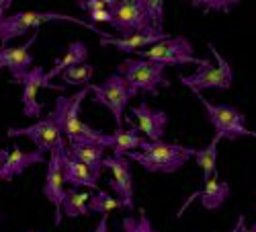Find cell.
Returning <instances> with one entry per match:
<instances>
[{
    "instance_id": "cell-1",
    "label": "cell",
    "mask_w": 256,
    "mask_h": 232,
    "mask_svg": "<svg viewBox=\"0 0 256 232\" xmlns=\"http://www.w3.org/2000/svg\"><path fill=\"white\" fill-rule=\"evenodd\" d=\"M90 93V84L88 87H82L76 95L66 97L60 95L56 99V119L60 123V130L70 144H100L104 148H111L113 146V138L111 134H102L100 130H94L92 125L84 123L80 119V105L86 99V95Z\"/></svg>"
},
{
    "instance_id": "cell-2",
    "label": "cell",
    "mask_w": 256,
    "mask_h": 232,
    "mask_svg": "<svg viewBox=\"0 0 256 232\" xmlns=\"http://www.w3.org/2000/svg\"><path fill=\"white\" fill-rule=\"evenodd\" d=\"M127 158H132L142 164L148 173H176L178 168L188 162L190 158H195V148H188L182 144H168V142H150L146 140L142 144L140 150H132L125 154Z\"/></svg>"
},
{
    "instance_id": "cell-3",
    "label": "cell",
    "mask_w": 256,
    "mask_h": 232,
    "mask_svg": "<svg viewBox=\"0 0 256 232\" xmlns=\"http://www.w3.org/2000/svg\"><path fill=\"white\" fill-rule=\"evenodd\" d=\"M54 21H64V23H76L80 27H86L96 35H106L104 31H100L96 25L88 23V21H82L78 17H70L64 13H50V11H18L12 13L4 19H0V44L8 46V41L14 37L25 35L31 29H37L44 23H54Z\"/></svg>"
},
{
    "instance_id": "cell-4",
    "label": "cell",
    "mask_w": 256,
    "mask_h": 232,
    "mask_svg": "<svg viewBox=\"0 0 256 232\" xmlns=\"http://www.w3.org/2000/svg\"><path fill=\"white\" fill-rule=\"evenodd\" d=\"M117 72L130 82V87L140 95H158V87H170L166 78V66L144 58H125Z\"/></svg>"
},
{
    "instance_id": "cell-5",
    "label": "cell",
    "mask_w": 256,
    "mask_h": 232,
    "mask_svg": "<svg viewBox=\"0 0 256 232\" xmlns=\"http://www.w3.org/2000/svg\"><path fill=\"white\" fill-rule=\"evenodd\" d=\"M195 97L201 101V105L207 111V117L211 125L216 128L218 140H236V138H256V132L246 128V115L232 107V105H216L209 103L201 93H195Z\"/></svg>"
},
{
    "instance_id": "cell-6",
    "label": "cell",
    "mask_w": 256,
    "mask_h": 232,
    "mask_svg": "<svg viewBox=\"0 0 256 232\" xmlns=\"http://www.w3.org/2000/svg\"><path fill=\"white\" fill-rule=\"evenodd\" d=\"M90 93L94 95V103L102 105L106 107L113 117H115V123H117V130H123V113H125V107L127 103H130L138 93L130 87V82H127L119 72L115 74H109L104 78V82L100 84H90Z\"/></svg>"
},
{
    "instance_id": "cell-7",
    "label": "cell",
    "mask_w": 256,
    "mask_h": 232,
    "mask_svg": "<svg viewBox=\"0 0 256 232\" xmlns=\"http://www.w3.org/2000/svg\"><path fill=\"white\" fill-rule=\"evenodd\" d=\"M207 48L211 50V54L216 56L218 60V66H211V62L205 60V64L199 66V70L190 76H180V82L184 87H188L193 93H201L207 89H216V91H228L234 82V74L232 68L228 64V60L218 52V48L211 44H207Z\"/></svg>"
},
{
    "instance_id": "cell-8",
    "label": "cell",
    "mask_w": 256,
    "mask_h": 232,
    "mask_svg": "<svg viewBox=\"0 0 256 232\" xmlns=\"http://www.w3.org/2000/svg\"><path fill=\"white\" fill-rule=\"evenodd\" d=\"M142 58L144 60H152L156 64H174V66H184V64H197L203 66L205 60L197 58L193 54V46L186 37H168L160 44L142 50Z\"/></svg>"
},
{
    "instance_id": "cell-9",
    "label": "cell",
    "mask_w": 256,
    "mask_h": 232,
    "mask_svg": "<svg viewBox=\"0 0 256 232\" xmlns=\"http://www.w3.org/2000/svg\"><path fill=\"white\" fill-rule=\"evenodd\" d=\"M6 136L8 138L25 136V138H29L37 146V150H41V152H52V150L68 148L66 142H64V134L60 130V123H58L54 111L48 117H44V119H37L33 125H27V128H8Z\"/></svg>"
},
{
    "instance_id": "cell-10",
    "label": "cell",
    "mask_w": 256,
    "mask_h": 232,
    "mask_svg": "<svg viewBox=\"0 0 256 232\" xmlns=\"http://www.w3.org/2000/svg\"><path fill=\"white\" fill-rule=\"evenodd\" d=\"M115 31L121 33V37H130L136 33H144L148 29H154L150 23L142 0H119L111 9V23ZM158 31V29H156Z\"/></svg>"
},
{
    "instance_id": "cell-11",
    "label": "cell",
    "mask_w": 256,
    "mask_h": 232,
    "mask_svg": "<svg viewBox=\"0 0 256 232\" xmlns=\"http://www.w3.org/2000/svg\"><path fill=\"white\" fill-rule=\"evenodd\" d=\"M102 166L111 171V181L109 187L117 193V199L123 203L125 209H132L134 205V175H132V164L127 156H104Z\"/></svg>"
},
{
    "instance_id": "cell-12",
    "label": "cell",
    "mask_w": 256,
    "mask_h": 232,
    "mask_svg": "<svg viewBox=\"0 0 256 232\" xmlns=\"http://www.w3.org/2000/svg\"><path fill=\"white\" fill-rule=\"evenodd\" d=\"M66 150H52L50 152V160H48V173H46V183H44V195L48 197V201L54 205L56 209V226L62 224V203L66 197V189H64V173H62V164H64V156Z\"/></svg>"
},
{
    "instance_id": "cell-13",
    "label": "cell",
    "mask_w": 256,
    "mask_h": 232,
    "mask_svg": "<svg viewBox=\"0 0 256 232\" xmlns=\"http://www.w3.org/2000/svg\"><path fill=\"white\" fill-rule=\"evenodd\" d=\"M48 72H44L41 66H35L31 68L23 78H20V89H23V95H20V103H23V115L25 117H31V119H39L41 117V105L37 103V91L44 87V89H56V91H64L56 84H52L48 78H46Z\"/></svg>"
},
{
    "instance_id": "cell-14",
    "label": "cell",
    "mask_w": 256,
    "mask_h": 232,
    "mask_svg": "<svg viewBox=\"0 0 256 232\" xmlns=\"http://www.w3.org/2000/svg\"><path fill=\"white\" fill-rule=\"evenodd\" d=\"M39 33L35 31L27 44L23 46H0V70H8L12 74V82L18 84L20 78H23L29 70H31V64H33V56L29 54L31 46L37 41Z\"/></svg>"
},
{
    "instance_id": "cell-15",
    "label": "cell",
    "mask_w": 256,
    "mask_h": 232,
    "mask_svg": "<svg viewBox=\"0 0 256 232\" xmlns=\"http://www.w3.org/2000/svg\"><path fill=\"white\" fill-rule=\"evenodd\" d=\"M170 35H166L164 31H156V29H148V31H144V33H136V35H130V37H113V35H102L100 39H98V44L102 46V48H106V46H113L115 50H119V52H123V54H134V52H138V50H144V48H148V46H156V44H160V41H164V39H168Z\"/></svg>"
},
{
    "instance_id": "cell-16",
    "label": "cell",
    "mask_w": 256,
    "mask_h": 232,
    "mask_svg": "<svg viewBox=\"0 0 256 232\" xmlns=\"http://www.w3.org/2000/svg\"><path fill=\"white\" fill-rule=\"evenodd\" d=\"M228 195H230V185H228L226 181H220L218 175H213V177L205 183V187L201 189V191H195L193 195L186 197V201L180 205V209L176 212V218H180V216L186 212V207L193 203L195 199H201V205H203L205 209H218V207L228 199Z\"/></svg>"
},
{
    "instance_id": "cell-17",
    "label": "cell",
    "mask_w": 256,
    "mask_h": 232,
    "mask_svg": "<svg viewBox=\"0 0 256 232\" xmlns=\"http://www.w3.org/2000/svg\"><path fill=\"white\" fill-rule=\"evenodd\" d=\"M132 115L138 119V132H142L150 142H160L164 136V128L168 123V115L162 109H150L148 103L142 101V105L132 109Z\"/></svg>"
},
{
    "instance_id": "cell-18",
    "label": "cell",
    "mask_w": 256,
    "mask_h": 232,
    "mask_svg": "<svg viewBox=\"0 0 256 232\" xmlns=\"http://www.w3.org/2000/svg\"><path fill=\"white\" fill-rule=\"evenodd\" d=\"M39 162H46V152L41 150H31V152H23L18 146H12V150L8 152V160L0 173V181H10L16 175H23L25 168H29L31 164H39Z\"/></svg>"
},
{
    "instance_id": "cell-19",
    "label": "cell",
    "mask_w": 256,
    "mask_h": 232,
    "mask_svg": "<svg viewBox=\"0 0 256 232\" xmlns=\"http://www.w3.org/2000/svg\"><path fill=\"white\" fill-rule=\"evenodd\" d=\"M62 173H64V183L72 185L74 189L78 187H88V189H96V179L100 175H96L92 168H88L86 164H82L74 158H70L68 154L64 156V164H62Z\"/></svg>"
},
{
    "instance_id": "cell-20",
    "label": "cell",
    "mask_w": 256,
    "mask_h": 232,
    "mask_svg": "<svg viewBox=\"0 0 256 232\" xmlns=\"http://www.w3.org/2000/svg\"><path fill=\"white\" fill-rule=\"evenodd\" d=\"M86 58H88V48L84 46L82 41H74V44L68 46L66 54L56 60L54 68L46 74V78L52 82L56 76H62L68 68H74V66H80V64H86Z\"/></svg>"
},
{
    "instance_id": "cell-21",
    "label": "cell",
    "mask_w": 256,
    "mask_h": 232,
    "mask_svg": "<svg viewBox=\"0 0 256 232\" xmlns=\"http://www.w3.org/2000/svg\"><path fill=\"white\" fill-rule=\"evenodd\" d=\"M104 146L100 144H70L66 154L82 164H86L88 168L96 175H100V168H102V160H104Z\"/></svg>"
},
{
    "instance_id": "cell-22",
    "label": "cell",
    "mask_w": 256,
    "mask_h": 232,
    "mask_svg": "<svg viewBox=\"0 0 256 232\" xmlns=\"http://www.w3.org/2000/svg\"><path fill=\"white\" fill-rule=\"evenodd\" d=\"M125 121L132 123V119H125ZM111 138H113L111 150L115 156H125L132 150H140L142 144L146 142L142 136H138V125H134V123L130 130H115V134H111Z\"/></svg>"
},
{
    "instance_id": "cell-23",
    "label": "cell",
    "mask_w": 256,
    "mask_h": 232,
    "mask_svg": "<svg viewBox=\"0 0 256 232\" xmlns=\"http://www.w3.org/2000/svg\"><path fill=\"white\" fill-rule=\"evenodd\" d=\"M88 201H90V193L78 191V189H70L66 191V197H64L62 203V214H66L70 218H80V216H90L88 212Z\"/></svg>"
},
{
    "instance_id": "cell-24",
    "label": "cell",
    "mask_w": 256,
    "mask_h": 232,
    "mask_svg": "<svg viewBox=\"0 0 256 232\" xmlns=\"http://www.w3.org/2000/svg\"><path fill=\"white\" fill-rule=\"evenodd\" d=\"M218 144L220 140L213 138L209 146H205L201 150H195V162L203 171V183H207L213 175H218Z\"/></svg>"
},
{
    "instance_id": "cell-25",
    "label": "cell",
    "mask_w": 256,
    "mask_h": 232,
    "mask_svg": "<svg viewBox=\"0 0 256 232\" xmlns=\"http://www.w3.org/2000/svg\"><path fill=\"white\" fill-rule=\"evenodd\" d=\"M94 70L96 68L92 64H80V66L68 68L62 74V80H64V84H68V87H88L94 76Z\"/></svg>"
},
{
    "instance_id": "cell-26",
    "label": "cell",
    "mask_w": 256,
    "mask_h": 232,
    "mask_svg": "<svg viewBox=\"0 0 256 232\" xmlns=\"http://www.w3.org/2000/svg\"><path fill=\"white\" fill-rule=\"evenodd\" d=\"M117 207H123V203H121L117 197L109 195L106 191H96L94 195H90V201H88V212H90V216H92V214L106 216V214L113 212V209H117Z\"/></svg>"
},
{
    "instance_id": "cell-27",
    "label": "cell",
    "mask_w": 256,
    "mask_h": 232,
    "mask_svg": "<svg viewBox=\"0 0 256 232\" xmlns=\"http://www.w3.org/2000/svg\"><path fill=\"white\" fill-rule=\"evenodd\" d=\"M121 228H123V232H158V230L152 226L150 218L146 216L144 209H142V216H140V218L125 216V218L121 220Z\"/></svg>"
},
{
    "instance_id": "cell-28",
    "label": "cell",
    "mask_w": 256,
    "mask_h": 232,
    "mask_svg": "<svg viewBox=\"0 0 256 232\" xmlns=\"http://www.w3.org/2000/svg\"><path fill=\"white\" fill-rule=\"evenodd\" d=\"M142 5L150 17V23L154 29L162 31V21H164V0H142Z\"/></svg>"
},
{
    "instance_id": "cell-29",
    "label": "cell",
    "mask_w": 256,
    "mask_h": 232,
    "mask_svg": "<svg viewBox=\"0 0 256 232\" xmlns=\"http://www.w3.org/2000/svg\"><path fill=\"white\" fill-rule=\"evenodd\" d=\"M238 3H240V0H190V5L203 9L205 13H211V11L228 13L234 5H238Z\"/></svg>"
},
{
    "instance_id": "cell-30",
    "label": "cell",
    "mask_w": 256,
    "mask_h": 232,
    "mask_svg": "<svg viewBox=\"0 0 256 232\" xmlns=\"http://www.w3.org/2000/svg\"><path fill=\"white\" fill-rule=\"evenodd\" d=\"M88 19H90L92 25H96V23H111V11L109 9H104V11H90Z\"/></svg>"
},
{
    "instance_id": "cell-31",
    "label": "cell",
    "mask_w": 256,
    "mask_h": 232,
    "mask_svg": "<svg viewBox=\"0 0 256 232\" xmlns=\"http://www.w3.org/2000/svg\"><path fill=\"white\" fill-rule=\"evenodd\" d=\"M92 232H109V214L100 216V220H98V224H96V228Z\"/></svg>"
},
{
    "instance_id": "cell-32",
    "label": "cell",
    "mask_w": 256,
    "mask_h": 232,
    "mask_svg": "<svg viewBox=\"0 0 256 232\" xmlns=\"http://www.w3.org/2000/svg\"><path fill=\"white\" fill-rule=\"evenodd\" d=\"M10 5H12V0H0V19H4L6 15V11L10 9Z\"/></svg>"
},
{
    "instance_id": "cell-33",
    "label": "cell",
    "mask_w": 256,
    "mask_h": 232,
    "mask_svg": "<svg viewBox=\"0 0 256 232\" xmlns=\"http://www.w3.org/2000/svg\"><path fill=\"white\" fill-rule=\"evenodd\" d=\"M6 160H8V150H0V173H2V168H4V164H6Z\"/></svg>"
},
{
    "instance_id": "cell-34",
    "label": "cell",
    "mask_w": 256,
    "mask_h": 232,
    "mask_svg": "<svg viewBox=\"0 0 256 232\" xmlns=\"http://www.w3.org/2000/svg\"><path fill=\"white\" fill-rule=\"evenodd\" d=\"M242 226H244V216H240V218H238V222H236V226L232 228V232H240V228H242Z\"/></svg>"
},
{
    "instance_id": "cell-35",
    "label": "cell",
    "mask_w": 256,
    "mask_h": 232,
    "mask_svg": "<svg viewBox=\"0 0 256 232\" xmlns=\"http://www.w3.org/2000/svg\"><path fill=\"white\" fill-rule=\"evenodd\" d=\"M100 3H104V5L109 7V9H113V7H115V5L119 3V0H100Z\"/></svg>"
},
{
    "instance_id": "cell-36",
    "label": "cell",
    "mask_w": 256,
    "mask_h": 232,
    "mask_svg": "<svg viewBox=\"0 0 256 232\" xmlns=\"http://www.w3.org/2000/svg\"><path fill=\"white\" fill-rule=\"evenodd\" d=\"M240 232H256V222H254L250 228H244V226H242V228H240Z\"/></svg>"
},
{
    "instance_id": "cell-37",
    "label": "cell",
    "mask_w": 256,
    "mask_h": 232,
    "mask_svg": "<svg viewBox=\"0 0 256 232\" xmlns=\"http://www.w3.org/2000/svg\"><path fill=\"white\" fill-rule=\"evenodd\" d=\"M0 218H2V214H0Z\"/></svg>"
},
{
    "instance_id": "cell-38",
    "label": "cell",
    "mask_w": 256,
    "mask_h": 232,
    "mask_svg": "<svg viewBox=\"0 0 256 232\" xmlns=\"http://www.w3.org/2000/svg\"><path fill=\"white\" fill-rule=\"evenodd\" d=\"M27 232H31V230H27Z\"/></svg>"
}]
</instances>
